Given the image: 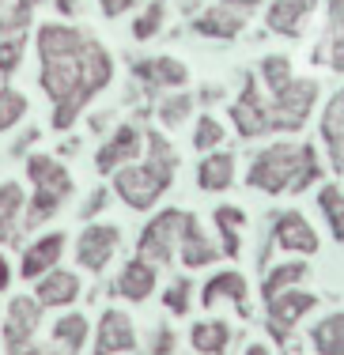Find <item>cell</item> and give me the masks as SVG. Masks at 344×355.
Instances as JSON below:
<instances>
[{
    "mask_svg": "<svg viewBox=\"0 0 344 355\" xmlns=\"http://www.w3.org/2000/svg\"><path fill=\"white\" fill-rule=\"evenodd\" d=\"M212 223H216V231H220V257H239L246 212H242L239 205H220L212 212Z\"/></svg>",
    "mask_w": 344,
    "mask_h": 355,
    "instance_id": "25",
    "label": "cell"
},
{
    "mask_svg": "<svg viewBox=\"0 0 344 355\" xmlns=\"http://www.w3.org/2000/svg\"><path fill=\"white\" fill-rule=\"evenodd\" d=\"M314 4L318 0H268V12H265L268 31H273V35H284V38H299L307 15L314 12Z\"/></svg>",
    "mask_w": 344,
    "mask_h": 355,
    "instance_id": "19",
    "label": "cell"
},
{
    "mask_svg": "<svg viewBox=\"0 0 344 355\" xmlns=\"http://www.w3.org/2000/svg\"><path fill=\"white\" fill-rule=\"evenodd\" d=\"M27 178L35 185V197L23 208V227L35 231L46 219H53L61 212V205L72 197V174L57 163L53 155H31L27 159Z\"/></svg>",
    "mask_w": 344,
    "mask_h": 355,
    "instance_id": "4",
    "label": "cell"
},
{
    "mask_svg": "<svg viewBox=\"0 0 344 355\" xmlns=\"http://www.w3.org/2000/svg\"><path fill=\"white\" fill-rule=\"evenodd\" d=\"M231 121L242 140L268 137V98H265V87L257 83L254 72H242V91L231 103Z\"/></svg>",
    "mask_w": 344,
    "mask_h": 355,
    "instance_id": "7",
    "label": "cell"
},
{
    "mask_svg": "<svg viewBox=\"0 0 344 355\" xmlns=\"http://www.w3.org/2000/svg\"><path fill=\"white\" fill-rule=\"evenodd\" d=\"M197 185L205 193H223L234 185V155L231 151H205L197 166Z\"/></svg>",
    "mask_w": 344,
    "mask_h": 355,
    "instance_id": "24",
    "label": "cell"
},
{
    "mask_svg": "<svg viewBox=\"0 0 344 355\" xmlns=\"http://www.w3.org/2000/svg\"><path fill=\"white\" fill-rule=\"evenodd\" d=\"M140 155H144V132H140L137 125H117L110 132V140L95 151V166L103 174H114V171H121V166L137 163Z\"/></svg>",
    "mask_w": 344,
    "mask_h": 355,
    "instance_id": "11",
    "label": "cell"
},
{
    "mask_svg": "<svg viewBox=\"0 0 344 355\" xmlns=\"http://www.w3.org/2000/svg\"><path fill=\"white\" fill-rule=\"evenodd\" d=\"M318 208H322L333 239L344 242V189L341 185H322V189H318Z\"/></svg>",
    "mask_w": 344,
    "mask_h": 355,
    "instance_id": "31",
    "label": "cell"
},
{
    "mask_svg": "<svg viewBox=\"0 0 344 355\" xmlns=\"http://www.w3.org/2000/svg\"><path fill=\"white\" fill-rule=\"evenodd\" d=\"M193 106H197V98H193L189 91H174L171 98L159 103V121H163L166 129H178V125L193 114Z\"/></svg>",
    "mask_w": 344,
    "mask_h": 355,
    "instance_id": "33",
    "label": "cell"
},
{
    "mask_svg": "<svg viewBox=\"0 0 344 355\" xmlns=\"http://www.w3.org/2000/svg\"><path fill=\"white\" fill-rule=\"evenodd\" d=\"M114 57L103 42L83 35L80 27L42 23L38 27V83L53 103V129L64 132L83 114V106L110 87Z\"/></svg>",
    "mask_w": 344,
    "mask_h": 355,
    "instance_id": "1",
    "label": "cell"
},
{
    "mask_svg": "<svg viewBox=\"0 0 344 355\" xmlns=\"http://www.w3.org/2000/svg\"><path fill=\"white\" fill-rule=\"evenodd\" d=\"M178 250H182V265H186V268L212 265V261L220 257V246H216V242L205 234V227H200V219L193 216V212L186 216V227H182V242H178Z\"/></svg>",
    "mask_w": 344,
    "mask_h": 355,
    "instance_id": "21",
    "label": "cell"
},
{
    "mask_svg": "<svg viewBox=\"0 0 344 355\" xmlns=\"http://www.w3.org/2000/svg\"><path fill=\"white\" fill-rule=\"evenodd\" d=\"M19 117H27V98L15 87H0V132L19 125Z\"/></svg>",
    "mask_w": 344,
    "mask_h": 355,
    "instance_id": "35",
    "label": "cell"
},
{
    "mask_svg": "<svg viewBox=\"0 0 344 355\" xmlns=\"http://www.w3.org/2000/svg\"><path fill=\"white\" fill-rule=\"evenodd\" d=\"M163 19H166V4H163V0H152V4L137 15V23H132V38H137V42L155 38L159 27H163Z\"/></svg>",
    "mask_w": 344,
    "mask_h": 355,
    "instance_id": "34",
    "label": "cell"
},
{
    "mask_svg": "<svg viewBox=\"0 0 344 355\" xmlns=\"http://www.w3.org/2000/svg\"><path fill=\"white\" fill-rule=\"evenodd\" d=\"M246 355H268V348H261V344H250Z\"/></svg>",
    "mask_w": 344,
    "mask_h": 355,
    "instance_id": "48",
    "label": "cell"
},
{
    "mask_svg": "<svg viewBox=\"0 0 344 355\" xmlns=\"http://www.w3.org/2000/svg\"><path fill=\"white\" fill-rule=\"evenodd\" d=\"M15 4H19V8H31V12H35V8L42 4V0H15Z\"/></svg>",
    "mask_w": 344,
    "mask_h": 355,
    "instance_id": "49",
    "label": "cell"
},
{
    "mask_svg": "<svg viewBox=\"0 0 344 355\" xmlns=\"http://www.w3.org/2000/svg\"><path fill=\"white\" fill-rule=\"evenodd\" d=\"M132 76H137V83L148 95H155L163 87H186L189 83V69L182 61H174V57H144V61L132 64Z\"/></svg>",
    "mask_w": 344,
    "mask_h": 355,
    "instance_id": "13",
    "label": "cell"
},
{
    "mask_svg": "<svg viewBox=\"0 0 344 355\" xmlns=\"http://www.w3.org/2000/svg\"><path fill=\"white\" fill-rule=\"evenodd\" d=\"M8 284H12V265H8V257L0 253V291H4Z\"/></svg>",
    "mask_w": 344,
    "mask_h": 355,
    "instance_id": "43",
    "label": "cell"
},
{
    "mask_svg": "<svg viewBox=\"0 0 344 355\" xmlns=\"http://www.w3.org/2000/svg\"><path fill=\"white\" fill-rule=\"evenodd\" d=\"M186 216L182 208H163L159 216H152V223H144L137 239V253L140 261L148 265H171L174 253H178V242H182V227H186Z\"/></svg>",
    "mask_w": 344,
    "mask_h": 355,
    "instance_id": "6",
    "label": "cell"
},
{
    "mask_svg": "<svg viewBox=\"0 0 344 355\" xmlns=\"http://www.w3.org/2000/svg\"><path fill=\"white\" fill-rule=\"evenodd\" d=\"M189 299H193V284L186 280V276H178V280L166 287V295H163V302H166L171 314H189Z\"/></svg>",
    "mask_w": 344,
    "mask_h": 355,
    "instance_id": "38",
    "label": "cell"
},
{
    "mask_svg": "<svg viewBox=\"0 0 344 355\" xmlns=\"http://www.w3.org/2000/svg\"><path fill=\"white\" fill-rule=\"evenodd\" d=\"M216 98H223V91H220V87H208V91H200V103H208V106H212Z\"/></svg>",
    "mask_w": 344,
    "mask_h": 355,
    "instance_id": "46",
    "label": "cell"
},
{
    "mask_svg": "<svg viewBox=\"0 0 344 355\" xmlns=\"http://www.w3.org/2000/svg\"><path fill=\"white\" fill-rule=\"evenodd\" d=\"M23 208H27V197H23V185L19 182H4L0 185V216L4 219H19Z\"/></svg>",
    "mask_w": 344,
    "mask_h": 355,
    "instance_id": "37",
    "label": "cell"
},
{
    "mask_svg": "<svg viewBox=\"0 0 344 355\" xmlns=\"http://www.w3.org/2000/svg\"><path fill=\"white\" fill-rule=\"evenodd\" d=\"M189 344L200 355H227V348H231V325H227V321H220V318L197 321V325L189 329Z\"/></svg>",
    "mask_w": 344,
    "mask_h": 355,
    "instance_id": "27",
    "label": "cell"
},
{
    "mask_svg": "<svg viewBox=\"0 0 344 355\" xmlns=\"http://www.w3.org/2000/svg\"><path fill=\"white\" fill-rule=\"evenodd\" d=\"M178 171V151L163 132H144V159L114 171V193L132 208V212H148L174 182Z\"/></svg>",
    "mask_w": 344,
    "mask_h": 355,
    "instance_id": "2",
    "label": "cell"
},
{
    "mask_svg": "<svg viewBox=\"0 0 344 355\" xmlns=\"http://www.w3.org/2000/svg\"><path fill=\"white\" fill-rule=\"evenodd\" d=\"M250 15L239 12L234 4H227V0H220V4L205 8V12L193 19V31H197L200 38H216V42H231L242 35V27H246Z\"/></svg>",
    "mask_w": 344,
    "mask_h": 355,
    "instance_id": "14",
    "label": "cell"
},
{
    "mask_svg": "<svg viewBox=\"0 0 344 355\" xmlns=\"http://www.w3.org/2000/svg\"><path fill=\"white\" fill-rule=\"evenodd\" d=\"M268 306V333H273L276 344H288L291 329L303 321V314L318 306V295L314 291H299V287H288V291L273 295V299H265Z\"/></svg>",
    "mask_w": 344,
    "mask_h": 355,
    "instance_id": "8",
    "label": "cell"
},
{
    "mask_svg": "<svg viewBox=\"0 0 344 355\" xmlns=\"http://www.w3.org/2000/svg\"><path fill=\"white\" fill-rule=\"evenodd\" d=\"M87 333H91V325L83 314H64V318H57V325H53L57 348H64L69 355H76L83 344H87Z\"/></svg>",
    "mask_w": 344,
    "mask_h": 355,
    "instance_id": "30",
    "label": "cell"
},
{
    "mask_svg": "<svg viewBox=\"0 0 344 355\" xmlns=\"http://www.w3.org/2000/svg\"><path fill=\"white\" fill-rule=\"evenodd\" d=\"M61 253H64V234H61V231L42 234V239H35L27 250H23L19 276H23V280H38V276H46L49 268H57Z\"/></svg>",
    "mask_w": 344,
    "mask_h": 355,
    "instance_id": "18",
    "label": "cell"
},
{
    "mask_svg": "<svg viewBox=\"0 0 344 355\" xmlns=\"http://www.w3.org/2000/svg\"><path fill=\"white\" fill-rule=\"evenodd\" d=\"M103 208H106V189H95L87 200H83L80 216H83V219H91V216H98V212H103Z\"/></svg>",
    "mask_w": 344,
    "mask_h": 355,
    "instance_id": "40",
    "label": "cell"
},
{
    "mask_svg": "<svg viewBox=\"0 0 344 355\" xmlns=\"http://www.w3.org/2000/svg\"><path fill=\"white\" fill-rule=\"evenodd\" d=\"M155 287V265H148V261H129V265L121 268V276H117V295L129 302H144L148 295H152Z\"/></svg>",
    "mask_w": 344,
    "mask_h": 355,
    "instance_id": "26",
    "label": "cell"
},
{
    "mask_svg": "<svg viewBox=\"0 0 344 355\" xmlns=\"http://www.w3.org/2000/svg\"><path fill=\"white\" fill-rule=\"evenodd\" d=\"M307 272H310L307 261H284V265H273L265 272V280H261V299H273V295L288 291V287H299Z\"/></svg>",
    "mask_w": 344,
    "mask_h": 355,
    "instance_id": "29",
    "label": "cell"
},
{
    "mask_svg": "<svg viewBox=\"0 0 344 355\" xmlns=\"http://www.w3.org/2000/svg\"><path fill=\"white\" fill-rule=\"evenodd\" d=\"M148 355H174V333L166 325L155 329V340H152V352Z\"/></svg>",
    "mask_w": 344,
    "mask_h": 355,
    "instance_id": "39",
    "label": "cell"
},
{
    "mask_svg": "<svg viewBox=\"0 0 344 355\" xmlns=\"http://www.w3.org/2000/svg\"><path fill=\"white\" fill-rule=\"evenodd\" d=\"M220 144H223V125L216 121L212 114L197 117V132H193V148H200V151H212V148H220Z\"/></svg>",
    "mask_w": 344,
    "mask_h": 355,
    "instance_id": "36",
    "label": "cell"
},
{
    "mask_svg": "<svg viewBox=\"0 0 344 355\" xmlns=\"http://www.w3.org/2000/svg\"><path fill=\"white\" fill-rule=\"evenodd\" d=\"M38 306H69L80 299V276L69 268H49L46 276H38V291H35Z\"/></svg>",
    "mask_w": 344,
    "mask_h": 355,
    "instance_id": "20",
    "label": "cell"
},
{
    "mask_svg": "<svg viewBox=\"0 0 344 355\" xmlns=\"http://www.w3.org/2000/svg\"><path fill=\"white\" fill-rule=\"evenodd\" d=\"M117 242H121V231H117L114 223H87V227H83V234L76 239L80 268H87V272H103V268L110 265Z\"/></svg>",
    "mask_w": 344,
    "mask_h": 355,
    "instance_id": "10",
    "label": "cell"
},
{
    "mask_svg": "<svg viewBox=\"0 0 344 355\" xmlns=\"http://www.w3.org/2000/svg\"><path fill=\"white\" fill-rule=\"evenodd\" d=\"M314 61L333 72H344V0H329V15H325V35L314 49Z\"/></svg>",
    "mask_w": 344,
    "mask_h": 355,
    "instance_id": "17",
    "label": "cell"
},
{
    "mask_svg": "<svg viewBox=\"0 0 344 355\" xmlns=\"http://www.w3.org/2000/svg\"><path fill=\"white\" fill-rule=\"evenodd\" d=\"M137 348V329H132V318L121 314V310H106L98 318L95 329V355H121Z\"/></svg>",
    "mask_w": 344,
    "mask_h": 355,
    "instance_id": "16",
    "label": "cell"
},
{
    "mask_svg": "<svg viewBox=\"0 0 344 355\" xmlns=\"http://www.w3.org/2000/svg\"><path fill=\"white\" fill-rule=\"evenodd\" d=\"M322 140H325V151H329L333 171L344 174V91H337L322 110Z\"/></svg>",
    "mask_w": 344,
    "mask_h": 355,
    "instance_id": "22",
    "label": "cell"
},
{
    "mask_svg": "<svg viewBox=\"0 0 344 355\" xmlns=\"http://www.w3.org/2000/svg\"><path fill=\"white\" fill-rule=\"evenodd\" d=\"M257 83H261L265 91H280L284 83L295 80V72H291V61L284 53H273V57H261V64H257Z\"/></svg>",
    "mask_w": 344,
    "mask_h": 355,
    "instance_id": "32",
    "label": "cell"
},
{
    "mask_svg": "<svg viewBox=\"0 0 344 355\" xmlns=\"http://www.w3.org/2000/svg\"><path fill=\"white\" fill-rule=\"evenodd\" d=\"M268 227H273V239L280 250L310 257V253H318V246H322V242H318V231L299 212H280L276 219H268Z\"/></svg>",
    "mask_w": 344,
    "mask_h": 355,
    "instance_id": "15",
    "label": "cell"
},
{
    "mask_svg": "<svg viewBox=\"0 0 344 355\" xmlns=\"http://www.w3.org/2000/svg\"><path fill=\"white\" fill-rule=\"evenodd\" d=\"M322 178V163H318V151L310 144H273V148H261L254 155L246 171V185L257 193H295L310 189V185Z\"/></svg>",
    "mask_w": 344,
    "mask_h": 355,
    "instance_id": "3",
    "label": "cell"
},
{
    "mask_svg": "<svg viewBox=\"0 0 344 355\" xmlns=\"http://www.w3.org/2000/svg\"><path fill=\"white\" fill-rule=\"evenodd\" d=\"M223 299H231L234 310H239L242 318L250 314V306H246V280H242V272H234V268L216 272L212 280L205 284V291H200V302H205L208 310H212L216 302H223Z\"/></svg>",
    "mask_w": 344,
    "mask_h": 355,
    "instance_id": "23",
    "label": "cell"
},
{
    "mask_svg": "<svg viewBox=\"0 0 344 355\" xmlns=\"http://www.w3.org/2000/svg\"><path fill=\"white\" fill-rule=\"evenodd\" d=\"M227 4H234V8H239V12H246V15H250V12H254V8H257V4H261V0H227Z\"/></svg>",
    "mask_w": 344,
    "mask_h": 355,
    "instance_id": "45",
    "label": "cell"
},
{
    "mask_svg": "<svg viewBox=\"0 0 344 355\" xmlns=\"http://www.w3.org/2000/svg\"><path fill=\"white\" fill-rule=\"evenodd\" d=\"M310 344H314L318 355H344V310L314 321V329H310Z\"/></svg>",
    "mask_w": 344,
    "mask_h": 355,
    "instance_id": "28",
    "label": "cell"
},
{
    "mask_svg": "<svg viewBox=\"0 0 344 355\" xmlns=\"http://www.w3.org/2000/svg\"><path fill=\"white\" fill-rule=\"evenodd\" d=\"M38 321H42L38 299H31V295H15V299L8 302V318H4V344H8V352H15V348H23V344L35 340Z\"/></svg>",
    "mask_w": 344,
    "mask_h": 355,
    "instance_id": "12",
    "label": "cell"
},
{
    "mask_svg": "<svg viewBox=\"0 0 344 355\" xmlns=\"http://www.w3.org/2000/svg\"><path fill=\"white\" fill-rule=\"evenodd\" d=\"M12 239H15V223L0 216V242H12Z\"/></svg>",
    "mask_w": 344,
    "mask_h": 355,
    "instance_id": "44",
    "label": "cell"
},
{
    "mask_svg": "<svg viewBox=\"0 0 344 355\" xmlns=\"http://www.w3.org/2000/svg\"><path fill=\"white\" fill-rule=\"evenodd\" d=\"M57 12H61V15H76V0H57Z\"/></svg>",
    "mask_w": 344,
    "mask_h": 355,
    "instance_id": "47",
    "label": "cell"
},
{
    "mask_svg": "<svg viewBox=\"0 0 344 355\" xmlns=\"http://www.w3.org/2000/svg\"><path fill=\"white\" fill-rule=\"evenodd\" d=\"M31 38V8L12 4L0 12V76H12L23 61V49Z\"/></svg>",
    "mask_w": 344,
    "mask_h": 355,
    "instance_id": "9",
    "label": "cell"
},
{
    "mask_svg": "<svg viewBox=\"0 0 344 355\" xmlns=\"http://www.w3.org/2000/svg\"><path fill=\"white\" fill-rule=\"evenodd\" d=\"M98 8H103L106 19H117V15H125L132 8V0H98Z\"/></svg>",
    "mask_w": 344,
    "mask_h": 355,
    "instance_id": "41",
    "label": "cell"
},
{
    "mask_svg": "<svg viewBox=\"0 0 344 355\" xmlns=\"http://www.w3.org/2000/svg\"><path fill=\"white\" fill-rule=\"evenodd\" d=\"M8 355H61V352H57V348H42V344L31 340V344H23V348H15V352H8Z\"/></svg>",
    "mask_w": 344,
    "mask_h": 355,
    "instance_id": "42",
    "label": "cell"
},
{
    "mask_svg": "<svg viewBox=\"0 0 344 355\" xmlns=\"http://www.w3.org/2000/svg\"><path fill=\"white\" fill-rule=\"evenodd\" d=\"M268 98V132H299L318 103L314 80H291L280 91H265Z\"/></svg>",
    "mask_w": 344,
    "mask_h": 355,
    "instance_id": "5",
    "label": "cell"
}]
</instances>
